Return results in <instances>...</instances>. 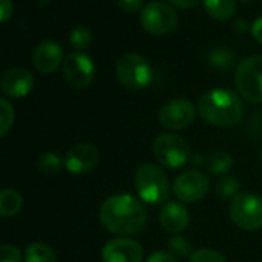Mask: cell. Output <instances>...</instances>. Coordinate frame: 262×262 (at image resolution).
Wrapping results in <instances>:
<instances>
[{
  "label": "cell",
  "instance_id": "obj_1",
  "mask_svg": "<svg viewBox=\"0 0 262 262\" xmlns=\"http://www.w3.org/2000/svg\"><path fill=\"white\" fill-rule=\"evenodd\" d=\"M147 208L141 199L128 193H117L106 198L99 210L102 225L119 237L141 233L147 224Z\"/></svg>",
  "mask_w": 262,
  "mask_h": 262
},
{
  "label": "cell",
  "instance_id": "obj_2",
  "mask_svg": "<svg viewBox=\"0 0 262 262\" xmlns=\"http://www.w3.org/2000/svg\"><path fill=\"white\" fill-rule=\"evenodd\" d=\"M196 110L202 120L217 128H231L244 117L241 96L227 88H214L204 93L198 100Z\"/></svg>",
  "mask_w": 262,
  "mask_h": 262
},
{
  "label": "cell",
  "instance_id": "obj_3",
  "mask_svg": "<svg viewBox=\"0 0 262 262\" xmlns=\"http://www.w3.org/2000/svg\"><path fill=\"white\" fill-rule=\"evenodd\" d=\"M135 188L138 198L150 205L167 202L173 191V185L164 168L150 162L138 167L135 173Z\"/></svg>",
  "mask_w": 262,
  "mask_h": 262
},
{
  "label": "cell",
  "instance_id": "obj_4",
  "mask_svg": "<svg viewBox=\"0 0 262 262\" xmlns=\"http://www.w3.org/2000/svg\"><path fill=\"white\" fill-rule=\"evenodd\" d=\"M116 76L125 88L142 91L151 85L155 73L144 56L138 53H126L116 62Z\"/></svg>",
  "mask_w": 262,
  "mask_h": 262
},
{
  "label": "cell",
  "instance_id": "obj_5",
  "mask_svg": "<svg viewBox=\"0 0 262 262\" xmlns=\"http://www.w3.org/2000/svg\"><path fill=\"white\" fill-rule=\"evenodd\" d=\"M155 159L165 168L178 170L191 162V148L188 142L174 133H162L153 142Z\"/></svg>",
  "mask_w": 262,
  "mask_h": 262
},
{
  "label": "cell",
  "instance_id": "obj_6",
  "mask_svg": "<svg viewBox=\"0 0 262 262\" xmlns=\"http://www.w3.org/2000/svg\"><path fill=\"white\" fill-rule=\"evenodd\" d=\"M239 96L251 103H262V54L244 59L234 74Z\"/></svg>",
  "mask_w": 262,
  "mask_h": 262
},
{
  "label": "cell",
  "instance_id": "obj_7",
  "mask_svg": "<svg viewBox=\"0 0 262 262\" xmlns=\"http://www.w3.org/2000/svg\"><path fill=\"white\" fill-rule=\"evenodd\" d=\"M233 224L242 230L262 228V196L254 193H237L228 207Z\"/></svg>",
  "mask_w": 262,
  "mask_h": 262
},
{
  "label": "cell",
  "instance_id": "obj_8",
  "mask_svg": "<svg viewBox=\"0 0 262 262\" xmlns=\"http://www.w3.org/2000/svg\"><path fill=\"white\" fill-rule=\"evenodd\" d=\"M198 114L196 106L187 97H176L165 102L158 111V120L162 128L171 131H182L188 128Z\"/></svg>",
  "mask_w": 262,
  "mask_h": 262
},
{
  "label": "cell",
  "instance_id": "obj_9",
  "mask_svg": "<svg viewBox=\"0 0 262 262\" xmlns=\"http://www.w3.org/2000/svg\"><path fill=\"white\" fill-rule=\"evenodd\" d=\"M139 20L142 28L153 36H165L171 33L178 25L176 11L170 5L158 2V0L147 4L142 8Z\"/></svg>",
  "mask_w": 262,
  "mask_h": 262
},
{
  "label": "cell",
  "instance_id": "obj_10",
  "mask_svg": "<svg viewBox=\"0 0 262 262\" xmlns=\"http://www.w3.org/2000/svg\"><path fill=\"white\" fill-rule=\"evenodd\" d=\"M210 191V179L199 170H187L181 173L173 184L174 196L184 204L202 201Z\"/></svg>",
  "mask_w": 262,
  "mask_h": 262
},
{
  "label": "cell",
  "instance_id": "obj_11",
  "mask_svg": "<svg viewBox=\"0 0 262 262\" xmlns=\"http://www.w3.org/2000/svg\"><path fill=\"white\" fill-rule=\"evenodd\" d=\"M96 74V67L91 57L82 51L70 53L63 60V76L74 88H86L91 85Z\"/></svg>",
  "mask_w": 262,
  "mask_h": 262
},
{
  "label": "cell",
  "instance_id": "obj_12",
  "mask_svg": "<svg viewBox=\"0 0 262 262\" xmlns=\"http://www.w3.org/2000/svg\"><path fill=\"white\" fill-rule=\"evenodd\" d=\"M103 262H142L144 248L131 237H114L110 239L102 248Z\"/></svg>",
  "mask_w": 262,
  "mask_h": 262
},
{
  "label": "cell",
  "instance_id": "obj_13",
  "mask_svg": "<svg viewBox=\"0 0 262 262\" xmlns=\"http://www.w3.org/2000/svg\"><path fill=\"white\" fill-rule=\"evenodd\" d=\"M99 151L94 145L77 144L67 151L63 158V165L71 174L80 176L94 170L99 164Z\"/></svg>",
  "mask_w": 262,
  "mask_h": 262
},
{
  "label": "cell",
  "instance_id": "obj_14",
  "mask_svg": "<svg viewBox=\"0 0 262 262\" xmlns=\"http://www.w3.org/2000/svg\"><path fill=\"white\" fill-rule=\"evenodd\" d=\"M34 86V76L24 67H14L0 77V91L8 97L20 99L30 94Z\"/></svg>",
  "mask_w": 262,
  "mask_h": 262
},
{
  "label": "cell",
  "instance_id": "obj_15",
  "mask_svg": "<svg viewBox=\"0 0 262 262\" xmlns=\"http://www.w3.org/2000/svg\"><path fill=\"white\" fill-rule=\"evenodd\" d=\"M63 62V50L54 40L40 42L33 54V63L36 70L42 74L54 73Z\"/></svg>",
  "mask_w": 262,
  "mask_h": 262
},
{
  "label": "cell",
  "instance_id": "obj_16",
  "mask_svg": "<svg viewBox=\"0 0 262 262\" xmlns=\"http://www.w3.org/2000/svg\"><path fill=\"white\" fill-rule=\"evenodd\" d=\"M161 227L173 234L185 231L190 225V213L181 202H167L159 213Z\"/></svg>",
  "mask_w": 262,
  "mask_h": 262
},
{
  "label": "cell",
  "instance_id": "obj_17",
  "mask_svg": "<svg viewBox=\"0 0 262 262\" xmlns=\"http://www.w3.org/2000/svg\"><path fill=\"white\" fill-rule=\"evenodd\" d=\"M204 7L211 19L227 22L236 13V0H204Z\"/></svg>",
  "mask_w": 262,
  "mask_h": 262
},
{
  "label": "cell",
  "instance_id": "obj_18",
  "mask_svg": "<svg viewBox=\"0 0 262 262\" xmlns=\"http://www.w3.org/2000/svg\"><path fill=\"white\" fill-rule=\"evenodd\" d=\"M24 207V198L13 188L0 190V217H11L20 213Z\"/></svg>",
  "mask_w": 262,
  "mask_h": 262
},
{
  "label": "cell",
  "instance_id": "obj_19",
  "mask_svg": "<svg viewBox=\"0 0 262 262\" xmlns=\"http://www.w3.org/2000/svg\"><path fill=\"white\" fill-rule=\"evenodd\" d=\"M205 165H207V171L210 174L222 178V176L228 174V171L231 170L233 158L230 153H227L224 150H217L205 161Z\"/></svg>",
  "mask_w": 262,
  "mask_h": 262
},
{
  "label": "cell",
  "instance_id": "obj_20",
  "mask_svg": "<svg viewBox=\"0 0 262 262\" xmlns=\"http://www.w3.org/2000/svg\"><path fill=\"white\" fill-rule=\"evenodd\" d=\"M25 262H57V256L48 244L34 242L25 250Z\"/></svg>",
  "mask_w": 262,
  "mask_h": 262
},
{
  "label": "cell",
  "instance_id": "obj_21",
  "mask_svg": "<svg viewBox=\"0 0 262 262\" xmlns=\"http://www.w3.org/2000/svg\"><path fill=\"white\" fill-rule=\"evenodd\" d=\"M234 53L231 50H228L227 47H217V48H213L210 53H208V63L216 68V70H230L233 65H234Z\"/></svg>",
  "mask_w": 262,
  "mask_h": 262
},
{
  "label": "cell",
  "instance_id": "obj_22",
  "mask_svg": "<svg viewBox=\"0 0 262 262\" xmlns=\"http://www.w3.org/2000/svg\"><path fill=\"white\" fill-rule=\"evenodd\" d=\"M63 167H65L63 159L60 156H57L56 153H51V151L42 155L39 159V170L45 176H56L62 171Z\"/></svg>",
  "mask_w": 262,
  "mask_h": 262
},
{
  "label": "cell",
  "instance_id": "obj_23",
  "mask_svg": "<svg viewBox=\"0 0 262 262\" xmlns=\"http://www.w3.org/2000/svg\"><path fill=\"white\" fill-rule=\"evenodd\" d=\"M239 187H241V182L234 176L225 174L219 178L216 184V193L221 199H233L237 194Z\"/></svg>",
  "mask_w": 262,
  "mask_h": 262
},
{
  "label": "cell",
  "instance_id": "obj_24",
  "mask_svg": "<svg viewBox=\"0 0 262 262\" xmlns=\"http://www.w3.org/2000/svg\"><path fill=\"white\" fill-rule=\"evenodd\" d=\"M14 119H16V113L11 102L0 97V138H4L11 129Z\"/></svg>",
  "mask_w": 262,
  "mask_h": 262
},
{
  "label": "cell",
  "instance_id": "obj_25",
  "mask_svg": "<svg viewBox=\"0 0 262 262\" xmlns=\"http://www.w3.org/2000/svg\"><path fill=\"white\" fill-rule=\"evenodd\" d=\"M168 251L178 259H184V257H190L193 254V245L191 242L184 237V236H171L168 241Z\"/></svg>",
  "mask_w": 262,
  "mask_h": 262
},
{
  "label": "cell",
  "instance_id": "obj_26",
  "mask_svg": "<svg viewBox=\"0 0 262 262\" xmlns=\"http://www.w3.org/2000/svg\"><path fill=\"white\" fill-rule=\"evenodd\" d=\"M91 40H93V36H91L90 28L86 27H76L70 34V43L79 51L86 50L91 45Z\"/></svg>",
  "mask_w": 262,
  "mask_h": 262
},
{
  "label": "cell",
  "instance_id": "obj_27",
  "mask_svg": "<svg viewBox=\"0 0 262 262\" xmlns=\"http://www.w3.org/2000/svg\"><path fill=\"white\" fill-rule=\"evenodd\" d=\"M188 262H227V259L214 248H199L193 251Z\"/></svg>",
  "mask_w": 262,
  "mask_h": 262
},
{
  "label": "cell",
  "instance_id": "obj_28",
  "mask_svg": "<svg viewBox=\"0 0 262 262\" xmlns=\"http://www.w3.org/2000/svg\"><path fill=\"white\" fill-rule=\"evenodd\" d=\"M0 262H22V253L16 245H0Z\"/></svg>",
  "mask_w": 262,
  "mask_h": 262
},
{
  "label": "cell",
  "instance_id": "obj_29",
  "mask_svg": "<svg viewBox=\"0 0 262 262\" xmlns=\"http://www.w3.org/2000/svg\"><path fill=\"white\" fill-rule=\"evenodd\" d=\"M117 5L123 13L133 14V13L142 11L144 0H117Z\"/></svg>",
  "mask_w": 262,
  "mask_h": 262
},
{
  "label": "cell",
  "instance_id": "obj_30",
  "mask_svg": "<svg viewBox=\"0 0 262 262\" xmlns=\"http://www.w3.org/2000/svg\"><path fill=\"white\" fill-rule=\"evenodd\" d=\"M14 13L13 0H0V24H5L11 19Z\"/></svg>",
  "mask_w": 262,
  "mask_h": 262
},
{
  "label": "cell",
  "instance_id": "obj_31",
  "mask_svg": "<svg viewBox=\"0 0 262 262\" xmlns=\"http://www.w3.org/2000/svg\"><path fill=\"white\" fill-rule=\"evenodd\" d=\"M145 262H178V259L170 253V251H164V250H158L155 253H151Z\"/></svg>",
  "mask_w": 262,
  "mask_h": 262
},
{
  "label": "cell",
  "instance_id": "obj_32",
  "mask_svg": "<svg viewBox=\"0 0 262 262\" xmlns=\"http://www.w3.org/2000/svg\"><path fill=\"white\" fill-rule=\"evenodd\" d=\"M168 2L178 8H182V10H190V8H194L196 5H199L201 0H168Z\"/></svg>",
  "mask_w": 262,
  "mask_h": 262
},
{
  "label": "cell",
  "instance_id": "obj_33",
  "mask_svg": "<svg viewBox=\"0 0 262 262\" xmlns=\"http://www.w3.org/2000/svg\"><path fill=\"white\" fill-rule=\"evenodd\" d=\"M251 34H253V37L262 45V16L257 17V19L253 22V25H251Z\"/></svg>",
  "mask_w": 262,
  "mask_h": 262
},
{
  "label": "cell",
  "instance_id": "obj_34",
  "mask_svg": "<svg viewBox=\"0 0 262 262\" xmlns=\"http://www.w3.org/2000/svg\"><path fill=\"white\" fill-rule=\"evenodd\" d=\"M233 30L236 31V33H239V34H244V33H247L248 31V25H247V22L245 20H236V24L233 25Z\"/></svg>",
  "mask_w": 262,
  "mask_h": 262
},
{
  "label": "cell",
  "instance_id": "obj_35",
  "mask_svg": "<svg viewBox=\"0 0 262 262\" xmlns=\"http://www.w3.org/2000/svg\"><path fill=\"white\" fill-rule=\"evenodd\" d=\"M191 159H193V162H191V164H193V165H196V167L204 164V158H202L201 155H199V156H198V155H194V156H191Z\"/></svg>",
  "mask_w": 262,
  "mask_h": 262
},
{
  "label": "cell",
  "instance_id": "obj_36",
  "mask_svg": "<svg viewBox=\"0 0 262 262\" xmlns=\"http://www.w3.org/2000/svg\"><path fill=\"white\" fill-rule=\"evenodd\" d=\"M241 2H250V0H241Z\"/></svg>",
  "mask_w": 262,
  "mask_h": 262
}]
</instances>
